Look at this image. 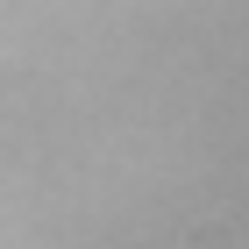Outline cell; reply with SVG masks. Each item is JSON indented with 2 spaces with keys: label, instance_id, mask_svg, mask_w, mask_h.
Segmentation results:
<instances>
[{
  "label": "cell",
  "instance_id": "1",
  "mask_svg": "<svg viewBox=\"0 0 249 249\" xmlns=\"http://www.w3.org/2000/svg\"><path fill=\"white\" fill-rule=\"evenodd\" d=\"M192 249H228V228H199V235H192Z\"/></svg>",
  "mask_w": 249,
  "mask_h": 249
}]
</instances>
